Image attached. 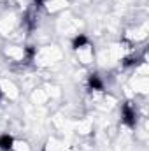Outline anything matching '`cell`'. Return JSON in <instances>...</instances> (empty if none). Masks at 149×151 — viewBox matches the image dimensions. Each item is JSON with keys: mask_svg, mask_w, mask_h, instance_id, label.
I'll return each instance as SVG.
<instances>
[{"mask_svg": "<svg viewBox=\"0 0 149 151\" xmlns=\"http://www.w3.org/2000/svg\"><path fill=\"white\" fill-rule=\"evenodd\" d=\"M121 123L126 128H130V130H133L137 127V123H139V111H137L135 102L126 100V102L121 104Z\"/></svg>", "mask_w": 149, "mask_h": 151, "instance_id": "6da1fadb", "label": "cell"}, {"mask_svg": "<svg viewBox=\"0 0 149 151\" xmlns=\"http://www.w3.org/2000/svg\"><path fill=\"white\" fill-rule=\"evenodd\" d=\"M21 25L25 27V30L27 32H35L39 27V11L35 7H32V9H28L25 14H23V19H21Z\"/></svg>", "mask_w": 149, "mask_h": 151, "instance_id": "7a4b0ae2", "label": "cell"}, {"mask_svg": "<svg viewBox=\"0 0 149 151\" xmlns=\"http://www.w3.org/2000/svg\"><path fill=\"white\" fill-rule=\"evenodd\" d=\"M4 56L12 63H25V47L23 46H7Z\"/></svg>", "mask_w": 149, "mask_h": 151, "instance_id": "3957f363", "label": "cell"}, {"mask_svg": "<svg viewBox=\"0 0 149 151\" xmlns=\"http://www.w3.org/2000/svg\"><path fill=\"white\" fill-rule=\"evenodd\" d=\"M86 86H88L90 91H98V93L105 91V83H104L102 76L98 74V72H91V74L88 76V79H86Z\"/></svg>", "mask_w": 149, "mask_h": 151, "instance_id": "277c9868", "label": "cell"}, {"mask_svg": "<svg viewBox=\"0 0 149 151\" xmlns=\"http://www.w3.org/2000/svg\"><path fill=\"white\" fill-rule=\"evenodd\" d=\"M144 62V55H137V53H132L128 56H125L121 60V67L123 69H130V67H137L139 63Z\"/></svg>", "mask_w": 149, "mask_h": 151, "instance_id": "5b68a950", "label": "cell"}, {"mask_svg": "<svg viewBox=\"0 0 149 151\" xmlns=\"http://www.w3.org/2000/svg\"><path fill=\"white\" fill-rule=\"evenodd\" d=\"M14 144L16 141L11 134H0V151H12Z\"/></svg>", "mask_w": 149, "mask_h": 151, "instance_id": "8992f818", "label": "cell"}, {"mask_svg": "<svg viewBox=\"0 0 149 151\" xmlns=\"http://www.w3.org/2000/svg\"><path fill=\"white\" fill-rule=\"evenodd\" d=\"M91 40H90V37L86 35V34H79V35H75L74 39H72V49L74 51H79L81 47H84V46H88Z\"/></svg>", "mask_w": 149, "mask_h": 151, "instance_id": "52a82bcc", "label": "cell"}, {"mask_svg": "<svg viewBox=\"0 0 149 151\" xmlns=\"http://www.w3.org/2000/svg\"><path fill=\"white\" fill-rule=\"evenodd\" d=\"M25 47V63H32L35 60V55H37V47L28 44V46H23Z\"/></svg>", "mask_w": 149, "mask_h": 151, "instance_id": "ba28073f", "label": "cell"}, {"mask_svg": "<svg viewBox=\"0 0 149 151\" xmlns=\"http://www.w3.org/2000/svg\"><path fill=\"white\" fill-rule=\"evenodd\" d=\"M46 4H47V0H34V7L40 11V9H44L46 7Z\"/></svg>", "mask_w": 149, "mask_h": 151, "instance_id": "9c48e42d", "label": "cell"}, {"mask_svg": "<svg viewBox=\"0 0 149 151\" xmlns=\"http://www.w3.org/2000/svg\"><path fill=\"white\" fill-rule=\"evenodd\" d=\"M40 151H47V150H46V148H42V150H40Z\"/></svg>", "mask_w": 149, "mask_h": 151, "instance_id": "30bf717a", "label": "cell"}, {"mask_svg": "<svg viewBox=\"0 0 149 151\" xmlns=\"http://www.w3.org/2000/svg\"><path fill=\"white\" fill-rule=\"evenodd\" d=\"M0 99H2V90H0Z\"/></svg>", "mask_w": 149, "mask_h": 151, "instance_id": "8fae6325", "label": "cell"}]
</instances>
